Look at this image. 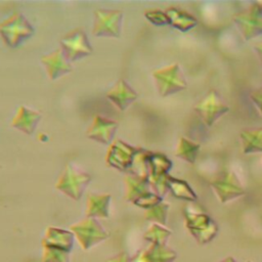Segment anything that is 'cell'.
I'll return each instance as SVG.
<instances>
[{"label": "cell", "mask_w": 262, "mask_h": 262, "mask_svg": "<svg viewBox=\"0 0 262 262\" xmlns=\"http://www.w3.org/2000/svg\"><path fill=\"white\" fill-rule=\"evenodd\" d=\"M168 210H169V204L161 202L160 204L145 210L143 217L145 220L154 221L158 224L165 225L167 222Z\"/></svg>", "instance_id": "obj_25"}, {"label": "cell", "mask_w": 262, "mask_h": 262, "mask_svg": "<svg viewBox=\"0 0 262 262\" xmlns=\"http://www.w3.org/2000/svg\"><path fill=\"white\" fill-rule=\"evenodd\" d=\"M148 166V181L150 187L156 193L161 196H164L168 188V171L172 167L171 161L163 154L151 152L148 156L147 160Z\"/></svg>", "instance_id": "obj_4"}, {"label": "cell", "mask_w": 262, "mask_h": 262, "mask_svg": "<svg viewBox=\"0 0 262 262\" xmlns=\"http://www.w3.org/2000/svg\"><path fill=\"white\" fill-rule=\"evenodd\" d=\"M47 135L46 134H44V133H39L38 134V140H40V141H46L47 140Z\"/></svg>", "instance_id": "obj_35"}, {"label": "cell", "mask_w": 262, "mask_h": 262, "mask_svg": "<svg viewBox=\"0 0 262 262\" xmlns=\"http://www.w3.org/2000/svg\"><path fill=\"white\" fill-rule=\"evenodd\" d=\"M35 33L34 27L20 12L12 13L0 23V36L4 43L11 48L19 46Z\"/></svg>", "instance_id": "obj_1"}, {"label": "cell", "mask_w": 262, "mask_h": 262, "mask_svg": "<svg viewBox=\"0 0 262 262\" xmlns=\"http://www.w3.org/2000/svg\"><path fill=\"white\" fill-rule=\"evenodd\" d=\"M228 106L222 103L217 93L213 90L210 91L206 98L195 105V111L209 126H211L217 118L228 112Z\"/></svg>", "instance_id": "obj_12"}, {"label": "cell", "mask_w": 262, "mask_h": 262, "mask_svg": "<svg viewBox=\"0 0 262 262\" xmlns=\"http://www.w3.org/2000/svg\"><path fill=\"white\" fill-rule=\"evenodd\" d=\"M260 11V7H253L249 11L238 13L234 16V20L246 39L262 34V18L259 16Z\"/></svg>", "instance_id": "obj_15"}, {"label": "cell", "mask_w": 262, "mask_h": 262, "mask_svg": "<svg viewBox=\"0 0 262 262\" xmlns=\"http://www.w3.org/2000/svg\"><path fill=\"white\" fill-rule=\"evenodd\" d=\"M105 262H131V257L126 252H121L108 259Z\"/></svg>", "instance_id": "obj_31"}, {"label": "cell", "mask_w": 262, "mask_h": 262, "mask_svg": "<svg viewBox=\"0 0 262 262\" xmlns=\"http://www.w3.org/2000/svg\"><path fill=\"white\" fill-rule=\"evenodd\" d=\"M161 202H163V196L159 195L155 191H151V192L139 198L138 200L134 201L133 204L137 207H140V208H143V209L147 210V209L160 204Z\"/></svg>", "instance_id": "obj_28"}, {"label": "cell", "mask_w": 262, "mask_h": 262, "mask_svg": "<svg viewBox=\"0 0 262 262\" xmlns=\"http://www.w3.org/2000/svg\"><path fill=\"white\" fill-rule=\"evenodd\" d=\"M172 231L165 228L163 225L154 223L151 226L145 231L143 234V238L150 244L155 245H167V241L169 239Z\"/></svg>", "instance_id": "obj_24"}, {"label": "cell", "mask_w": 262, "mask_h": 262, "mask_svg": "<svg viewBox=\"0 0 262 262\" xmlns=\"http://www.w3.org/2000/svg\"><path fill=\"white\" fill-rule=\"evenodd\" d=\"M141 148L139 146H132L121 139H116L110 144L105 156V163L110 167L128 173L136 155Z\"/></svg>", "instance_id": "obj_8"}, {"label": "cell", "mask_w": 262, "mask_h": 262, "mask_svg": "<svg viewBox=\"0 0 262 262\" xmlns=\"http://www.w3.org/2000/svg\"><path fill=\"white\" fill-rule=\"evenodd\" d=\"M126 200L133 203L139 198L151 192L147 175L127 174L125 177Z\"/></svg>", "instance_id": "obj_19"}, {"label": "cell", "mask_w": 262, "mask_h": 262, "mask_svg": "<svg viewBox=\"0 0 262 262\" xmlns=\"http://www.w3.org/2000/svg\"><path fill=\"white\" fill-rule=\"evenodd\" d=\"M131 262H151L147 248L137 251V253L131 257Z\"/></svg>", "instance_id": "obj_30"}, {"label": "cell", "mask_w": 262, "mask_h": 262, "mask_svg": "<svg viewBox=\"0 0 262 262\" xmlns=\"http://www.w3.org/2000/svg\"><path fill=\"white\" fill-rule=\"evenodd\" d=\"M75 244V234L71 230L48 226L41 239L42 247H53L72 252Z\"/></svg>", "instance_id": "obj_14"}, {"label": "cell", "mask_w": 262, "mask_h": 262, "mask_svg": "<svg viewBox=\"0 0 262 262\" xmlns=\"http://www.w3.org/2000/svg\"><path fill=\"white\" fill-rule=\"evenodd\" d=\"M124 13L118 9H96L94 11V24L92 33L94 36L119 38L122 32Z\"/></svg>", "instance_id": "obj_7"}, {"label": "cell", "mask_w": 262, "mask_h": 262, "mask_svg": "<svg viewBox=\"0 0 262 262\" xmlns=\"http://www.w3.org/2000/svg\"><path fill=\"white\" fill-rule=\"evenodd\" d=\"M251 98L255 102V104L257 105V107L260 110V112L262 114V88L252 92L251 93Z\"/></svg>", "instance_id": "obj_32"}, {"label": "cell", "mask_w": 262, "mask_h": 262, "mask_svg": "<svg viewBox=\"0 0 262 262\" xmlns=\"http://www.w3.org/2000/svg\"><path fill=\"white\" fill-rule=\"evenodd\" d=\"M145 17L156 26L169 25V18L166 12L161 10H146L144 12Z\"/></svg>", "instance_id": "obj_29"}, {"label": "cell", "mask_w": 262, "mask_h": 262, "mask_svg": "<svg viewBox=\"0 0 262 262\" xmlns=\"http://www.w3.org/2000/svg\"><path fill=\"white\" fill-rule=\"evenodd\" d=\"M137 96L138 94L135 90H133L124 79L117 81L106 93V97L121 111L126 110L134 100H136Z\"/></svg>", "instance_id": "obj_16"}, {"label": "cell", "mask_w": 262, "mask_h": 262, "mask_svg": "<svg viewBox=\"0 0 262 262\" xmlns=\"http://www.w3.org/2000/svg\"><path fill=\"white\" fill-rule=\"evenodd\" d=\"M165 12L169 18V25L179 29L182 32L193 28L198 23L196 19H194L190 14L174 7L168 8Z\"/></svg>", "instance_id": "obj_20"}, {"label": "cell", "mask_w": 262, "mask_h": 262, "mask_svg": "<svg viewBox=\"0 0 262 262\" xmlns=\"http://www.w3.org/2000/svg\"><path fill=\"white\" fill-rule=\"evenodd\" d=\"M152 76L156 80L159 93L162 96L173 94L186 87L185 79L177 63L156 70Z\"/></svg>", "instance_id": "obj_9"}, {"label": "cell", "mask_w": 262, "mask_h": 262, "mask_svg": "<svg viewBox=\"0 0 262 262\" xmlns=\"http://www.w3.org/2000/svg\"><path fill=\"white\" fill-rule=\"evenodd\" d=\"M112 195L110 193L90 192L86 200V217L88 218H108Z\"/></svg>", "instance_id": "obj_18"}, {"label": "cell", "mask_w": 262, "mask_h": 262, "mask_svg": "<svg viewBox=\"0 0 262 262\" xmlns=\"http://www.w3.org/2000/svg\"><path fill=\"white\" fill-rule=\"evenodd\" d=\"M247 262H252V261H250V260H249V261H247Z\"/></svg>", "instance_id": "obj_36"}, {"label": "cell", "mask_w": 262, "mask_h": 262, "mask_svg": "<svg viewBox=\"0 0 262 262\" xmlns=\"http://www.w3.org/2000/svg\"><path fill=\"white\" fill-rule=\"evenodd\" d=\"M40 120L41 114L38 111L27 107L26 105H19L11 120V126L28 135H31L34 133Z\"/></svg>", "instance_id": "obj_17"}, {"label": "cell", "mask_w": 262, "mask_h": 262, "mask_svg": "<svg viewBox=\"0 0 262 262\" xmlns=\"http://www.w3.org/2000/svg\"><path fill=\"white\" fill-rule=\"evenodd\" d=\"M60 48L70 62L86 57L93 52L88 36L82 28H76L67 33L60 40Z\"/></svg>", "instance_id": "obj_6"}, {"label": "cell", "mask_w": 262, "mask_h": 262, "mask_svg": "<svg viewBox=\"0 0 262 262\" xmlns=\"http://www.w3.org/2000/svg\"><path fill=\"white\" fill-rule=\"evenodd\" d=\"M219 262H237V261L232 256H227V257H225L224 259H222Z\"/></svg>", "instance_id": "obj_34"}, {"label": "cell", "mask_w": 262, "mask_h": 262, "mask_svg": "<svg viewBox=\"0 0 262 262\" xmlns=\"http://www.w3.org/2000/svg\"><path fill=\"white\" fill-rule=\"evenodd\" d=\"M118 127L119 123L117 121L96 115L86 131V136L102 144H111L114 141Z\"/></svg>", "instance_id": "obj_10"}, {"label": "cell", "mask_w": 262, "mask_h": 262, "mask_svg": "<svg viewBox=\"0 0 262 262\" xmlns=\"http://www.w3.org/2000/svg\"><path fill=\"white\" fill-rule=\"evenodd\" d=\"M244 146V152L262 151V128L254 130H245L241 134Z\"/></svg>", "instance_id": "obj_22"}, {"label": "cell", "mask_w": 262, "mask_h": 262, "mask_svg": "<svg viewBox=\"0 0 262 262\" xmlns=\"http://www.w3.org/2000/svg\"><path fill=\"white\" fill-rule=\"evenodd\" d=\"M199 148V144L193 143L185 138H181L176 150V156L189 163H193L196 158Z\"/></svg>", "instance_id": "obj_26"}, {"label": "cell", "mask_w": 262, "mask_h": 262, "mask_svg": "<svg viewBox=\"0 0 262 262\" xmlns=\"http://www.w3.org/2000/svg\"><path fill=\"white\" fill-rule=\"evenodd\" d=\"M211 184L221 203H226L246 193L238 179L232 172L224 173Z\"/></svg>", "instance_id": "obj_11"}, {"label": "cell", "mask_w": 262, "mask_h": 262, "mask_svg": "<svg viewBox=\"0 0 262 262\" xmlns=\"http://www.w3.org/2000/svg\"><path fill=\"white\" fill-rule=\"evenodd\" d=\"M41 61L44 64L50 80H55L72 71V64L61 48L43 55Z\"/></svg>", "instance_id": "obj_13"}, {"label": "cell", "mask_w": 262, "mask_h": 262, "mask_svg": "<svg viewBox=\"0 0 262 262\" xmlns=\"http://www.w3.org/2000/svg\"><path fill=\"white\" fill-rule=\"evenodd\" d=\"M184 218L186 228L201 246L213 241L218 233V225L206 213H195L185 209Z\"/></svg>", "instance_id": "obj_3"}, {"label": "cell", "mask_w": 262, "mask_h": 262, "mask_svg": "<svg viewBox=\"0 0 262 262\" xmlns=\"http://www.w3.org/2000/svg\"><path fill=\"white\" fill-rule=\"evenodd\" d=\"M168 188L172 192V194L177 199L188 202H194L198 200V195L195 194V192L184 180L176 179L174 177L169 176Z\"/></svg>", "instance_id": "obj_21"}, {"label": "cell", "mask_w": 262, "mask_h": 262, "mask_svg": "<svg viewBox=\"0 0 262 262\" xmlns=\"http://www.w3.org/2000/svg\"><path fill=\"white\" fill-rule=\"evenodd\" d=\"M71 252L53 247H42V262H70Z\"/></svg>", "instance_id": "obj_27"}, {"label": "cell", "mask_w": 262, "mask_h": 262, "mask_svg": "<svg viewBox=\"0 0 262 262\" xmlns=\"http://www.w3.org/2000/svg\"><path fill=\"white\" fill-rule=\"evenodd\" d=\"M91 179L90 174L78 170L72 164H67L57 178L55 188L69 198L78 201L83 196Z\"/></svg>", "instance_id": "obj_2"}, {"label": "cell", "mask_w": 262, "mask_h": 262, "mask_svg": "<svg viewBox=\"0 0 262 262\" xmlns=\"http://www.w3.org/2000/svg\"><path fill=\"white\" fill-rule=\"evenodd\" d=\"M255 49L259 55V58L261 60V64H262V43H259V44H256L255 45Z\"/></svg>", "instance_id": "obj_33"}, {"label": "cell", "mask_w": 262, "mask_h": 262, "mask_svg": "<svg viewBox=\"0 0 262 262\" xmlns=\"http://www.w3.org/2000/svg\"><path fill=\"white\" fill-rule=\"evenodd\" d=\"M70 230L75 234L83 250H89L108 237V232L95 218L87 217L80 222L72 224Z\"/></svg>", "instance_id": "obj_5"}, {"label": "cell", "mask_w": 262, "mask_h": 262, "mask_svg": "<svg viewBox=\"0 0 262 262\" xmlns=\"http://www.w3.org/2000/svg\"><path fill=\"white\" fill-rule=\"evenodd\" d=\"M151 262H174L177 258V253L167 245L150 244L147 248Z\"/></svg>", "instance_id": "obj_23"}]
</instances>
